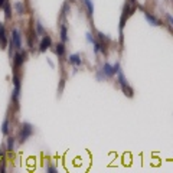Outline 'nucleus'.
Here are the masks:
<instances>
[{
	"label": "nucleus",
	"instance_id": "nucleus-1",
	"mask_svg": "<svg viewBox=\"0 0 173 173\" xmlns=\"http://www.w3.org/2000/svg\"><path fill=\"white\" fill-rule=\"evenodd\" d=\"M33 131H35V127L30 124V123H22V126H20V130H19V136H18V139H19V143H26V141L32 137V134H33Z\"/></svg>",
	"mask_w": 173,
	"mask_h": 173
},
{
	"label": "nucleus",
	"instance_id": "nucleus-2",
	"mask_svg": "<svg viewBox=\"0 0 173 173\" xmlns=\"http://www.w3.org/2000/svg\"><path fill=\"white\" fill-rule=\"evenodd\" d=\"M13 91H12V103L14 107H19V97H20V88H22V81H20V75L14 72L13 78Z\"/></svg>",
	"mask_w": 173,
	"mask_h": 173
},
{
	"label": "nucleus",
	"instance_id": "nucleus-3",
	"mask_svg": "<svg viewBox=\"0 0 173 173\" xmlns=\"http://www.w3.org/2000/svg\"><path fill=\"white\" fill-rule=\"evenodd\" d=\"M118 84H120V87H121V89H123V92L126 94L127 97H133L134 95V91L131 89V87L128 85V82L126 81V77H124V74H123L121 71L118 72Z\"/></svg>",
	"mask_w": 173,
	"mask_h": 173
},
{
	"label": "nucleus",
	"instance_id": "nucleus-4",
	"mask_svg": "<svg viewBox=\"0 0 173 173\" xmlns=\"http://www.w3.org/2000/svg\"><path fill=\"white\" fill-rule=\"evenodd\" d=\"M26 56H28V52H18L16 55L12 58L13 59V68H14V71H18L20 66L25 64V61H26Z\"/></svg>",
	"mask_w": 173,
	"mask_h": 173
},
{
	"label": "nucleus",
	"instance_id": "nucleus-5",
	"mask_svg": "<svg viewBox=\"0 0 173 173\" xmlns=\"http://www.w3.org/2000/svg\"><path fill=\"white\" fill-rule=\"evenodd\" d=\"M10 43H12L16 49H22V35H20V32H19L18 29H13V30H12Z\"/></svg>",
	"mask_w": 173,
	"mask_h": 173
},
{
	"label": "nucleus",
	"instance_id": "nucleus-6",
	"mask_svg": "<svg viewBox=\"0 0 173 173\" xmlns=\"http://www.w3.org/2000/svg\"><path fill=\"white\" fill-rule=\"evenodd\" d=\"M7 43H9V39H7V35H6V29L3 22H0V49L5 51L7 48Z\"/></svg>",
	"mask_w": 173,
	"mask_h": 173
},
{
	"label": "nucleus",
	"instance_id": "nucleus-7",
	"mask_svg": "<svg viewBox=\"0 0 173 173\" xmlns=\"http://www.w3.org/2000/svg\"><path fill=\"white\" fill-rule=\"evenodd\" d=\"M51 46H52V37L49 35L42 36V41L39 43V52H46Z\"/></svg>",
	"mask_w": 173,
	"mask_h": 173
},
{
	"label": "nucleus",
	"instance_id": "nucleus-8",
	"mask_svg": "<svg viewBox=\"0 0 173 173\" xmlns=\"http://www.w3.org/2000/svg\"><path fill=\"white\" fill-rule=\"evenodd\" d=\"M144 18H146V20L151 25V26H162V22H160L159 19L156 18L153 13L147 12V10H144Z\"/></svg>",
	"mask_w": 173,
	"mask_h": 173
},
{
	"label": "nucleus",
	"instance_id": "nucleus-9",
	"mask_svg": "<svg viewBox=\"0 0 173 173\" xmlns=\"http://www.w3.org/2000/svg\"><path fill=\"white\" fill-rule=\"evenodd\" d=\"M101 71H103V74L105 75V77H112V75H116V72H114V65L108 64V62L104 64L103 68H101Z\"/></svg>",
	"mask_w": 173,
	"mask_h": 173
},
{
	"label": "nucleus",
	"instance_id": "nucleus-10",
	"mask_svg": "<svg viewBox=\"0 0 173 173\" xmlns=\"http://www.w3.org/2000/svg\"><path fill=\"white\" fill-rule=\"evenodd\" d=\"M68 62L74 66H80L81 64H82L81 55H78V53H72V55H69V58H68Z\"/></svg>",
	"mask_w": 173,
	"mask_h": 173
},
{
	"label": "nucleus",
	"instance_id": "nucleus-11",
	"mask_svg": "<svg viewBox=\"0 0 173 173\" xmlns=\"http://www.w3.org/2000/svg\"><path fill=\"white\" fill-rule=\"evenodd\" d=\"M14 143H16V139L12 136L7 137V143H6V150L7 151H13L14 150Z\"/></svg>",
	"mask_w": 173,
	"mask_h": 173
},
{
	"label": "nucleus",
	"instance_id": "nucleus-12",
	"mask_svg": "<svg viewBox=\"0 0 173 173\" xmlns=\"http://www.w3.org/2000/svg\"><path fill=\"white\" fill-rule=\"evenodd\" d=\"M55 52H56V55L59 56V58H62V56L65 55V45H64V42H61V43H58V45H56Z\"/></svg>",
	"mask_w": 173,
	"mask_h": 173
},
{
	"label": "nucleus",
	"instance_id": "nucleus-13",
	"mask_svg": "<svg viewBox=\"0 0 173 173\" xmlns=\"http://www.w3.org/2000/svg\"><path fill=\"white\" fill-rule=\"evenodd\" d=\"M14 9H16V12H18L19 14L26 13V7H25V5L22 2H16V3H14Z\"/></svg>",
	"mask_w": 173,
	"mask_h": 173
},
{
	"label": "nucleus",
	"instance_id": "nucleus-14",
	"mask_svg": "<svg viewBox=\"0 0 173 173\" xmlns=\"http://www.w3.org/2000/svg\"><path fill=\"white\" fill-rule=\"evenodd\" d=\"M9 130H10V121H9V118H5V121L2 124V133H3L5 136H7V134H9Z\"/></svg>",
	"mask_w": 173,
	"mask_h": 173
},
{
	"label": "nucleus",
	"instance_id": "nucleus-15",
	"mask_svg": "<svg viewBox=\"0 0 173 173\" xmlns=\"http://www.w3.org/2000/svg\"><path fill=\"white\" fill-rule=\"evenodd\" d=\"M35 32L37 33V36H45V29H43L41 22H36V23H35Z\"/></svg>",
	"mask_w": 173,
	"mask_h": 173
},
{
	"label": "nucleus",
	"instance_id": "nucleus-16",
	"mask_svg": "<svg viewBox=\"0 0 173 173\" xmlns=\"http://www.w3.org/2000/svg\"><path fill=\"white\" fill-rule=\"evenodd\" d=\"M59 36H61L62 42H66V41H68V30H66L65 25H62L61 26V35H59Z\"/></svg>",
	"mask_w": 173,
	"mask_h": 173
},
{
	"label": "nucleus",
	"instance_id": "nucleus-17",
	"mask_svg": "<svg viewBox=\"0 0 173 173\" xmlns=\"http://www.w3.org/2000/svg\"><path fill=\"white\" fill-rule=\"evenodd\" d=\"M85 6H87V10H88V14L92 16L94 14V5H92V0H84Z\"/></svg>",
	"mask_w": 173,
	"mask_h": 173
},
{
	"label": "nucleus",
	"instance_id": "nucleus-18",
	"mask_svg": "<svg viewBox=\"0 0 173 173\" xmlns=\"http://www.w3.org/2000/svg\"><path fill=\"white\" fill-rule=\"evenodd\" d=\"M3 9H5V16H6V19L9 20V19L12 18V13H10V5H9V2H7V0H6L5 6H3Z\"/></svg>",
	"mask_w": 173,
	"mask_h": 173
},
{
	"label": "nucleus",
	"instance_id": "nucleus-19",
	"mask_svg": "<svg viewBox=\"0 0 173 173\" xmlns=\"http://www.w3.org/2000/svg\"><path fill=\"white\" fill-rule=\"evenodd\" d=\"M98 37H100V42H104V43L110 42V37H108L107 35H104L103 32H98Z\"/></svg>",
	"mask_w": 173,
	"mask_h": 173
},
{
	"label": "nucleus",
	"instance_id": "nucleus-20",
	"mask_svg": "<svg viewBox=\"0 0 173 173\" xmlns=\"http://www.w3.org/2000/svg\"><path fill=\"white\" fill-rule=\"evenodd\" d=\"M85 37H87V42H89V43H94V41H95V39H94L92 37V35H91V33H85Z\"/></svg>",
	"mask_w": 173,
	"mask_h": 173
},
{
	"label": "nucleus",
	"instance_id": "nucleus-21",
	"mask_svg": "<svg viewBox=\"0 0 173 173\" xmlns=\"http://www.w3.org/2000/svg\"><path fill=\"white\" fill-rule=\"evenodd\" d=\"M120 64H118V62H116V64H114V72H116V74H118V72H120Z\"/></svg>",
	"mask_w": 173,
	"mask_h": 173
},
{
	"label": "nucleus",
	"instance_id": "nucleus-22",
	"mask_svg": "<svg viewBox=\"0 0 173 173\" xmlns=\"http://www.w3.org/2000/svg\"><path fill=\"white\" fill-rule=\"evenodd\" d=\"M6 170V163H5V160H2L0 162V172H5Z\"/></svg>",
	"mask_w": 173,
	"mask_h": 173
},
{
	"label": "nucleus",
	"instance_id": "nucleus-23",
	"mask_svg": "<svg viewBox=\"0 0 173 173\" xmlns=\"http://www.w3.org/2000/svg\"><path fill=\"white\" fill-rule=\"evenodd\" d=\"M45 170H46V172H56V167H53V166H46Z\"/></svg>",
	"mask_w": 173,
	"mask_h": 173
},
{
	"label": "nucleus",
	"instance_id": "nucleus-24",
	"mask_svg": "<svg viewBox=\"0 0 173 173\" xmlns=\"http://www.w3.org/2000/svg\"><path fill=\"white\" fill-rule=\"evenodd\" d=\"M166 18H167V20H169V23L172 25V28H173V16H172V14H167V16H166Z\"/></svg>",
	"mask_w": 173,
	"mask_h": 173
},
{
	"label": "nucleus",
	"instance_id": "nucleus-25",
	"mask_svg": "<svg viewBox=\"0 0 173 173\" xmlns=\"http://www.w3.org/2000/svg\"><path fill=\"white\" fill-rule=\"evenodd\" d=\"M3 155H5V147H0V159L3 157Z\"/></svg>",
	"mask_w": 173,
	"mask_h": 173
},
{
	"label": "nucleus",
	"instance_id": "nucleus-26",
	"mask_svg": "<svg viewBox=\"0 0 173 173\" xmlns=\"http://www.w3.org/2000/svg\"><path fill=\"white\" fill-rule=\"evenodd\" d=\"M46 61H48V64H49V65H51L52 68H53V62H52L51 59H49V58H46Z\"/></svg>",
	"mask_w": 173,
	"mask_h": 173
}]
</instances>
